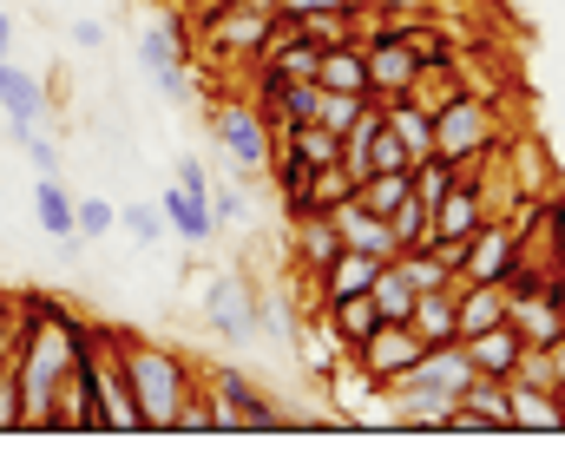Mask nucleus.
<instances>
[{"instance_id": "1", "label": "nucleus", "mask_w": 565, "mask_h": 460, "mask_svg": "<svg viewBox=\"0 0 565 460\" xmlns=\"http://www.w3.org/2000/svg\"><path fill=\"white\" fill-rule=\"evenodd\" d=\"M79 342H86V322L53 297H26V329H20V349H13V368H20V395H26V428H53V402H60V382L73 375L79 362Z\"/></svg>"}, {"instance_id": "2", "label": "nucleus", "mask_w": 565, "mask_h": 460, "mask_svg": "<svg viewBox=\"0 0 565 460\" xmlns=\"http://www.w3.org/2000/svg\"><path fill=\"white\" fill-rule=\"evenodd\" d=\"M119 335V368L132 382V402H139V428H178L184 402L198 395L191 388V362L164 342H145L132 329H113Z\"/></svg>"}, {"instance_id": "3", "label": "nucleus", "mask_w": 565, "mask_h": 460, "mask_svg": "<svg viewBox=\"0 0 565 460\" xmlns=\"http://www.w3.org/2000/svg\"><path fill=\"white\" fill-rule=\"evenodd\" d=\"M277 33H282V13H264V7H244V0H211V7H198V40H204L217 60H264Z\"/></svg>"}, {"instance_id": "4", "label": "nucleus", "mask_w": 565, "mask_h": 460, "mask_svg": "<svg viewBox=\"0 0 565 460\" xmlns=\"http://www.w3.org/2000/svg\"><path fill=\"white\" fill-rule=\"evenodd\" d=\"M434 152L454 158V164H473V158L500 152V119H493V99H473V93H447L434 106Z\"/></svg>"}, {"instance_id": "5", "label": "nucleus", "mask_w": 565, "mask_h": 460, "mask_svg": "<svg viewBox=\"0 0 565 460\" xmlns=\"http://www.w3.org/2000/svg\"><path fill=\"white\" fill-rule=\"evenodd\" d=\"M204 126H211L217 152H224V164H231L237 178H264V171H270V158H277V132H270L264 106L231 99V106H211Z\"/></svg>"}, {"instance_id": "6", "label": "nucleus", "mask_w": 565, "mask_h": 460, "mask_svg": "<svg viewBox=\"0 0 565 460\" xmlns=\"http://www.w3.org/2000/svg\"><path fill=\"white\" fill-rule=\"evenodd\" d=\"M513 264H526V231H520L513 217H487V224L467 237L460 284H507Z\"/></svg>"}, {"instance_id": "7", "label": "nucleus", "mask_w": 565, "mask_h": 460, "mask_svg": "<svg viewBox=\"0 0 565 460\" xmlns=\"http://www.w3.org/2000/svg\"><path fill=\"white\" fill-rule=\"evenodd\" d=\"M427 342L408 329V322H375V335L369 342H355L349 355H355V368H362V382L382 395L388 382H402L408 368H415V355H422Z\"/></svg>"}, {"instance_id": "8", "label": "nucleus", "mask_w": 565, "mask_h": 460, "mask_svg": "<svg viewBox=\"0 0 565 460\" xmlns=\"http://www.w3.org/2000/svg\"><path fill=\"white\" fill-rule=\"evenodd\" d=\"M184 53H191V46H184V33H178L171 20H151V26L139 33V66H145V79H151L164 99H178V106L191 99V73H184Z\"/></svg>"}, {"instance_id": "9", "label": "nucleus", "mask_w": 565, "mask_h": 460, "mask_svg": "<svg viewBox=\"0 0 565 460\" xmlns=\"http://www.w3.org/2000/svg\"><path fill=\"white\" fill-rule=\"evenodd\" d=\"M0 113H7L13 146H26V139L46 126V113H53L46 79H40V73H26V66H13V60H0Z\"/></svg>"}, {"instance_id": "10", "label": "nucleus", "mask_w": 565, "mask_h": 460, "mask_svg": "<svg viewBox=\"0 0 565 460\" xmlns=\"http://www.w3.org/2000/svg\"><path fill=\"white\" fill-rule=\"evenodd\" d=\"M204 322H211L224 342H250V335H264V303H257V290H250L244 277H217V284L204 290Z\"/></svg>"}, {"instance_id": "11", "label": "nucleus", "mask_w": 565, "mask_h": 460, "mask_svg": "<svg viewBox=\"0 0 565 460\" xmlns=\"http://www.w3.org/2000/svg\"><path fill=\"white\" fill-rule=\"evenodd\" d=\"M362 53H369V93L375 99H395L422 79V60L408 40H388V33H362Z\"/></svg>"}, {"instance_id": "12", "label": "nucleus", "mask_w": 565, "mask_h": 460, "mask_svg": "<svg viewBox=\"0 0 565 460\" xmlns=\"http://www.w3.org/2000/svg\"><path fill=\"white\" fill-rule=\"evenodd\" d=\"M289 250H296V264H302V277L322 290V270L342 257V237H335V217L329 211H302V217H289Z\"/></svg>"}, {"instance_id": "13", "label": "nucleus", "mask_w": 565, "mask_h": 460, "mask_svg": "<svg viewBox=\"0 0 565 460\" xmlns=\"http://www.w3.org/2000/svg\"><path fill=\"white\" fill-rule=\"evenodd\" d=\"M217 408L231 428H277V395H264L244 368H217Z\"/></svg>"}, {"instance_id": "14", "label": "nucleus", "mask_w": 565, "mask_h": 460, "mask_svg": "<svg viewBox=\"0 0 565 460\" xmlns=\"http://www.w3.org/2000/svg\"><path fill=\"white\" fill-rule=\"evenodd\" d=\"M447 428H480V435H493V428H513L507 382H487V375H473V382L454 395V408H447Z\"/></svg>"}, {"instance_id": "15", "label": "nucleus", "mask_w": 565, "mask_h": 460, "mask_svg": "<svg viewBox=\"0 0 565 460\" xmlns=\"http://www.w3.org/2000/svg\"><path fill=\"white\" fill-rule=\"evenodd\" d=\"M33 224H40L66 257H79V250H86V244H79V231H73V191H66V178H60V171L33 178Z\"/></svg>"}, {"instance_id": "16", "label": "nucleus", "mask_w": 565, "mask_h": 460, "mask_svg": "<svg viewBox=\"0 0 565 460\" xmlns=\"http://www.w3.org/2000/svg\"><path fill=\"white\" fill-rule=\"evenodd\" d=\"M467 349V362H473V375H487V382H513L520 375V329L513 322H493V329H480V335H467L460 342Z\"/></svg>"}, {"instance_id": "17", "label": "nucleus", "mask_w": 565, "mask_h": 460, "mask_svg": "<svg viewBox=\"0 0 565 460\" xmlns=\"http://www.w3.org/2000/svg\"><path fill=\"white\" fill-rule=\"evenodd\" d=\"M335 237H342V250H362V257H395V231H388V217H375V211H362L355 197H342L335 211Z\"/></svg>"}, {"instance_id": "18", "label": "nucleus", "mask_w": 565, "mask_h": 460, "mask_svg": "<svg viewBox=\"0 0 565 460\" xmlns=\"http://www.w3.org/2000/svg\"><path fill=\"white\" fill-rule=\"evenodd\" d=\"M158 217H164V231H178L191 250H204V244L217 237V217H211V204H204L198 191H184V184H164V197H158Z\"/></svg>"}, {"instance_id": "19", "label": "nucleus", "mask_w": 565, "mask_h": 460, "mask_svg": "<svg viewBox=\"0 0 565 460\" xmlns=\"http://www.w3.org/2000/svg\"><path fill=\"white\" fill-rule=\"evenodd\" d=\"M507 408H513V428L526 435H559V388H540V382H507Z\"/></svg>"}, {"instance_id": "20", "label": "nucleus", "mask_w": 565, "mask_h": 460, "mask_svg": "<svg viewBox=\"0 0 565 460\" xmlns=\"http://www.w3.org/2000/svg\"><path fill=\"white\" fill-rule=\"evenodd\" d=\"M316 86H329V93H369V53H362V33L322 46V73H316Z\"/></svg>"}, {"instance_id": "21", "label": "nucleus", "mask_w": 565, "mask_h": 460, "mask_svg": "<svg viewBox=\"0 0 565 460\" xmlns=\"http://www.w3.org/2000/svg\"><path fill=\"white\" fill-rule=\"evenodd\" d=\"M507 322L520 329V342H540V349L565 335V309L553 303L546 290H540V297H507Z\"/></svg>"}, {"instance_id": "22", "label": "nucleus", "mask_w": 565, "mask_h": 460, "mask_svg": "<svg viewBox=\"0 0 565 460\" xmlns=\"http://www.w3.org/2000/svg\"><path fill=\"white\" fill-rule=\"evenodd\" d=\"M454 315H460V342L507 322V290L500 284H454Z\"/></svg>"}, {"instance_id": "23", "label": "nucleus", "mask_w": 565, "mask_h": 460, "mask_svg": "<svg viewBox=\"0 0 565 460\" xmlns=\"http://www.w3.org/2000/svg\"><path fill=\"white\" fill-rule=\"evenodd\" d=\"M408 329L422 335L427 349H434V342H460V315H454V284H447V290H422V297H415V309H408Z\"/></svg>"}, {"instance_id": "24", "label": "nucleus", "mask_w": 565, "mask_h": 460, "mask_svg": "<svg viewBox=\"0 0 565 460\" xmlns=\"http://www.w3.org/2000/svg\"><path fill=\"white\" fill-rule=\"evenodd\" d=\"M322 322L335 329V342H342V349H355V342H369V335H375L382 309L369 303V290H362V297H335V303H322Z\"/></svg>"}, {"instance_id": "25", "label": "nucleus", "mask_w": 565, "mask_h": 460, "mask_svg": "<svg viewBox=\"0 0 565 460\" xmlns=\"http://www.w3.org/2000/svg\"><path fill=\"white\" fill-rule=\"evenodd\" d=\"M375 270H382V257H362V250H342L329 270H322V303H335V297H362L369 284H375Z\"/></svg>"}, {"instance_id": "26", "label": "nucleus", "mask_w": 565, "mask_h": 460, "mask_svg": "<svg viewBox=\"0 0 565 460\" xmlns=\"http://www.w3.org/2000/svg\"><path fill=\"white\" fill-rule=\"evenodd\" d=\"M415 297H422V290H415V284H408V277L395 270V257H388V264L375 270V284H369V303L382 309V322H408Z\"/></svg>"}, {"instance_id": "27", "label": "nucleus", "mask_w": 565, "mask_h": 460, "mask_svg": "<svg viewBox=\"0 0 565 460\" xmlns=\"http://www.w3.org/2000/svg\"><path fill=\"white\" fill-rule=\"evenodd\" d=\"M454 178H460V164H454V158L427 152V158H415V164H408V197H422L427 211H434V204L454 191Z\"/></svg>"}, {"instance_id": "28", "label": "nucleus", "mask_w": 565, "mask_h": 460, "mask_svg": "<svg viewBox=\"0 0 565 460\" xmlns=\"http://www.w3.org/2000/svg\"><path fill=\"white\" fill-rule=\"evenodd\" d=\"M402 197H408V171H369V178H355V204L375 211V217H388Z\"/></svg>"}, {"instance_id": "29", "label": "nucleus", "mask_w": 565, "mask_h": 460, "mask_svg": "<svg viewBox=\"0 0 565 460\" xmlns=\"http://www.w3.org/2000/svg\"><path fill=\"white\" fill-rule=\"evenodd\" d=\"M388 231H395V250H427V237H434V211H427L422 197H402V204L388 211Z\"/></svg>"}, {"instance_id": "30", "label": "nucleus", "mask_w": 565, "mask_h": 460, "mask_svg": "<svg viewBox=\"0 0 565 460\" xmlns=\"http://www.w3.org/2000/svg\"><path fill=\"white\" fill-rule=\"evenodd\" d=\"M369 99H375V93H329V86H322V99H316V119H322V126L342 139V132L362 119V106H369Z\"/></svg>"}, {"instance_id": "31", "label": "nucleus", "mask_w": 565, "mask_h": 460, "mask_svg": "<svg viewBox=\"0 0 565 460\" xmlns=\"http://www.w3.org/2000/svg\"><path fill=\"white\" fill-rule=\"evenodd\" d=\"M342 197H355V178L342 171V158H335V164H316V178H309V211H335Z\"/></svg>"}, {"instance_id": "32", "label": "nucleus", "mask_w": 565, "mask_h": 460, "mask_svg": "<svg viewBox=\"0 0 565 460\" xmlns=\"http://www.w3.org/2000/svg\"><path fill=\"white\" fill-rule=\"evenodd\" d=\"M113 224H119V204H113V197H73V231H79V244L113 237Z\"/></svg>"}, {"instance_id": "33", "label": "nucleus", "mask_w": 565, "mask_h": 460, "mask_svg": "<svg viewBox=\"0 0 565 460\" xmlns=\"http://www.w3.org/2000/svg\"><path fill=\"white\" fill-rule=\"evenodd\" d=\"M395 270H402L415 290H447V284H460V277H454L447 264H434L427 250H395Z\"/></svg>"}, {"instance_id": "34", "label": "nucleus", "mask_w": 565, "mask_h": 460, "mask_svg": "<svg viewBox=\"0 0 565 460\" xmlns=\"http://www.w3.org/2000/svg\"><path fill=\"white\" fill-rule=\"evenodd\" d=\"M13 428H26V395H20V368L7 355L0 362V435H13Z\"/></svg>"}, {"instance_id": "35", "label": "nucleus", "mask_w": 565, "mask_h": 460, "mask_svg": "<svg viewBox=\"0 0 565 460\" xmlns=\"http://www.w3.org/2000/svg\"><path fill=\"white\" fill-rule=\"evenodd\" d=\"M119 231H126L132 244L151 250V244L164 237V217H158V204H119Z\"/></svg>"}, {"instance_id": "36", "label": "nucleus", "mask_w": 565, "mask_h": 460, "mask_svg": "<svg viewBox=\"0 0 565 460\" xmlns=\"http://www.w3.org/2000/svg\"><path fill=\"white\" fill-rule=\"evenodd\" d=\"M211 217H217V231H224V224H244V217H250L244 191H237V184H211Z\"/></svg>"}, {"instance_id": "37", "label": "nucleus", "mask_w": 565, "mask_h": 460, "mask_svg": "<svg viewBox=\"0 0 565 460\" xmlns=\"http://www.w3.org/2000/svg\"><path fill=\"white\" fill-rule=\"evenodd\" d=\"M369 0H277L282 20H309V13H362Z\"/></svg>"}, {"instance_id": "38", "label": "nucleus", "mask_w": 565, "mask_h": 460, "mask_svg": "<svg viewBox=\"0 0 565 460\" xmlns=\"http://www.w3.org/2000/svg\"><path fill=\"white\" fill-rule=\"evenodd\" d=\"M171 184H184V191H198V197L211 204V171H204L198 158H178V178H171Z\"/></svg>"}, {"instance_id": "39", "label": "nucleus", "mask_w": 565, "mask_h": 460, "mask_svg": "<svg viewBox=\"0 0 565 460\" xmlns=\"http://www.w3.org/2000/svg\"><path fill=\"white\" fill-rule=\"evenodd\" d=\"M26 158H33V171H40V178H46V171H60V152H53V146H46L40 132L26 139Z\"/></svg>"}, {"instance_id": "40", "label": "nucleus", "mask_w": 565, "mask_h": 460, "mask_svg": "<svg viewBox=\"0 0 565 460\" xmlns=\"http://www.w3.org/2000/svg\"><path fill=\"white\" fill-rule=\"evenodd\" d=\"M73 40H79V46H106V26H99V20H73Z\"/></svg>"}, {"instance_id": "41", "label": "nucleus", "mask_w": 565, "mask_h": 460, "mask_svg": "<svg viewBox=\"0 0 565 460\" xmlns=\"http://www.w3.org/2000/svg\"><path fill=\"white\" fill-rule=\"evenodd\" d=\"M375 13H427V0H369Z\"/></svg>"}, {"instance_id": "42", "label": "nucleus", "mask_w": 565, "mask_h": 460, "mask_svg": "<svg viewBox=\"0 0 565 460\" xmlns=\"http://www.w3.org/2000/svg\"><path fill=\"white\" fill-rule=\"evenodd\" d=\"M546 355H553V388L565 395V335L559 342H546Z\"/></svg>"}, {"instance_id": "43", "label": "nucleus", "mask_w": 565, "mask_h": 460, "mask_svg": "<svg viewBox=\"0 0 565 460\" xmlns=\"http://www.w3.org/2000/svg\"><path fill=\"white\" fill-rule=\"evenodd\" d=\"M7 46H13V13L0 7V53H7Z\"/></svg>"}, {"instance_id": "44", "label": "nucleus", "mask_w": 565, "mask_h": 460, "mask_svg": "<svg viewBox=\"0 0 565 460\" xmlns=\"http://www.w3.org/2000/svg\"><path fill=\"white\" fill-rule=\"evenodd\" d=\"M244 7H264V13H277V0H244Z\"/></svg>"}, {"instance_id": "45", "label": "nucleus", "mask_w": 565, "mask_h": 460, "mask_svg": "<svg viewBox=\"0 0 565 460\" xmlns=\"http://www.w3.org/2000/svg\"><path fill=\"white\" fill-rule=\"evenodd\" d=\"M559 428H565V395H559Z\"/></svg>"}]
</instances>
